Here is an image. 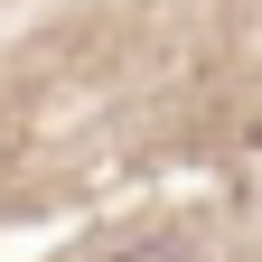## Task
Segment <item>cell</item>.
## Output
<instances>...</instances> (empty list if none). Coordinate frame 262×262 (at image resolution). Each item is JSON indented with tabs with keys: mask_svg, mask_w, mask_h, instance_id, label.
<instances>
[{
	"mask_svg": "<svg viewBox=\"0 0 262 262\" xmlns=\"http://www.w3.org/2000/svg\"><path fill=\"white\" fill-rule=\"evenodd\" d=\"M113 262H178V253H113Z\"/></svg>",
	"mask_w": 262,
	"mask_h": 262,
	"instance_id": "1",
	"label": "cell"
}]
</instances>
